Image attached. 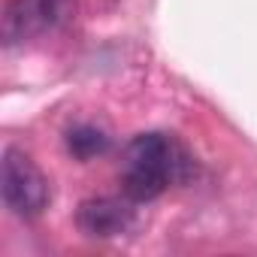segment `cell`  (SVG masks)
<instances>
[{
    "mask_svg": "<svg viewBox=\"0 0 257 257\" xmlns=\"http://www.w3.org/2000/svg\"><path fill=\"white\" fill-rule=\"evenodd\" d=\"M194 173V161L176 137L140 134L121 158V191L134 203L161 197L170 185L185 182Z\"/></svg>",
    "mask_w": 257,
    "mask_h": 257,
    "instance_id": "6da1fadb",
    "label": "cell"
},
{
    "mask_svg": "<svg viewBox=\"0 0 257 257\" xmlns=\"http://www.w3.org/2000/svg\"><path fill=\"white\" fill-rule=\"evenodd\" d=\"M0 191H4L7 209H13L19 218H37L52 200L49 179L19 149L4 152V164H0Z\"/></svg>",
    "mask_w": 257,
    "mask_h": 257,
    "instance_id": "7a4b0ae2",
    "label": "cell"
},
{
    "mask_svg": "<svg viewBox=\"0 0 257 257\" xmlns=\"http://www.w3.org/2000/svg\"><path fill=\"white\" fill-rule=\"evenodd\" d=\"M67 13V0H10L4 16V37L7 43H19L34 37L52 25H58Z\"/></svg>",
    "mask_w": 257,
    "mask_h": 257,
    "instance_id": "3957f363",
    "label": "cell"
},
{
    "mask_svg": "<svg viewBox=\"0 0 257 257\" xmlns=\"http://www.w3.org/2000/svg\"><path fill=\"white\" fill-rule=\"evenodd\" d=\"M134 200H115V197H94L85 200L76 212V224L82 233L97 236V239H109L118 233H127L134 227Z\"/></svg>",
    "mask_w": 257,
    "mask_h": 257,
    "instance_id": "277c9868",
    "label": "cell"
},
{
    "mask_svg": "<svg viewBox=\"0 0 257 257\" xmlns=\"http://www.w3.org/2000/svg\"><path fill=\"white\" fill-rule=\"evenodd\" d=\"M67 149H70L73 158L91 161V158L109 152V137L103 131H97V127H91V124H79L67 134Z\"/></svg>",
    "mask_w": 257,
    "mask_h": 257,
    "instance_id": "5b68a950",
    "label": "cell"
}]
</instances>
